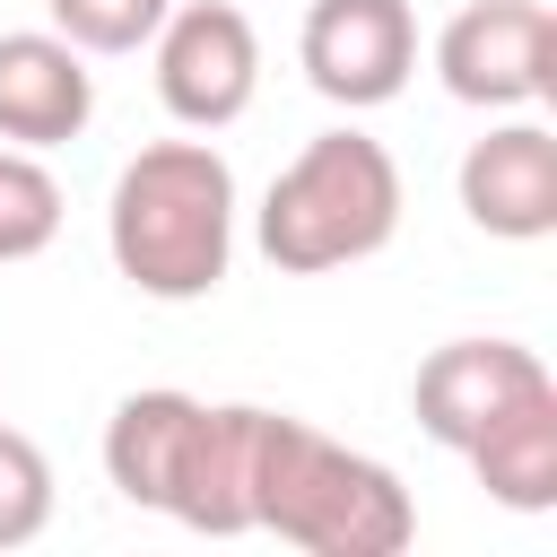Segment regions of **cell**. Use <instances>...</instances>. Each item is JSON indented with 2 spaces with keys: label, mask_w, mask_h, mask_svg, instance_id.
Wrapping results in <instances>:
<instances>
[{
  "label": "cell",
  "mask_w": 557,
  "mask_h": 557,
  "mask_svg": "<svg viewBox=\"0 0 557 557\" xmlns=\"http://www.w3.org/2000/svg\"><path fill=\"white\" fill-rule=\"evenodd\" d=\"M252 453H261V400H200L191 461H183L165 522H183L200 540H244L252 531Z\"/></svg>",
  "instance_id": "obj_10"
},
{
  "label": "cell",
  "mask_w": 557,
  "mask_h": 557,
  "mask_svg": "<svg viewBox=\"0 0 557 557\" xmlns=\"http://www.w3.org/2000/svg\"><path fill=\"white\" fill-rule=\"evenodd\" d=\"M148 52H157V104L183 131H226L261 96V35L235 0H174Z\"/></svg>",
  "instance_id": "obj_5"
},
{
  "label": "cell",
  "mask_w": 557,
  "mask_h": 557,
  "mask_svg": "<svg viewBox=\"0 0 557 557\" xmlns=\"http://www.w3.org/2000/svg\"><path fill=\"white\" fill-rule=\"evenodd\" d=\"M61 218H70V200H61L52 165H44L35 148H9V139H0V261L52 252Z\"/></svg>",
  "instance_id": "obj_13"
},
{
  "label": "cell",
  "mask_w": 557,
  "mask_h": 557,
  "mask_svg": "<svg viewBox=\"0 0 557 557\" xmlns=\"http://www.w3.org/2000/svg\"><path fill=\"white\" fill-rule=\"evenodd\" d=\"M252 235H261L270 270H287V278H322V270L374 261L400 235V165H392V148L348 131V122L305 139L270 174Z\"/></svg>",
  "instance_id": "obj_3"
},
{
  "label": "cell",
  "mask_w": 557,
  "mask_h": 557,
  "mask_svg": "<svg viewBox=\"0 0 557 557\" xmlns=\"http://www.w3.org/2000/svg\"><path fill=\"white\" fill-rule=\"evenodd\" d=\"M96 122V70L70 35L52 26H26V35H0V139L9 148H70L78 131Z\"/></svg>",
  "instance_id": "obj_9"
},
{
  "label": "cell",
  "mask_w": 557,
  "mask_h": 557,
  "mask_svg": "<svg viewBox=\"0 0 557 557\" xmlns=\"http://www.w3.org/2000/svg\"><path fill=\"white\" fill-rule=\"evenodd\" d=\"M296 61H305L313 96L374 113L418 70V17H409V0H313L296 26Z\"/></svg>",
  "instance_id": "obj_6"
},
{
  "label": "cell",
  "mask_w": 557,
  "mask_h": 557,
  "mask_svg": "<svg viewBox=\"0 0 557 557\" xmlns=\"http://www.w3.org/2000/svg\"><path fill=\"white\" fill-rule=\"evenodd\" d=\"M252 531H270L305 557H400L418 540V505L374 453H348L287 409H261Z\"/></svg>",
  "instance_id": "obj_2"
},
{
  "label": "cell",
  "mask_w": 557,
  "mask_h": 557,
  "mask_svg": "<svg viewBox=\"0 0 557 557\" xmlns=\"http://www.w3.org/2000/svg\"><path fill=\"white\" fill-rule=\"evenodd\" d=\"M191 426H200V400H191V392H174V383L122 392L113 418H104V479H113L131 505L165 513L174 487H183V461H191Z\"/></svg>",
  "instance_id": "obj_11"
},
{
  "label": "cell",
  "mask_w": 557,
  "mask_h": 557,
  "mask_svg": "<svg viewBox=\"0 0 557 557\" xmlns=\"http://www.w3.org/2000/svg\"><path fill=\"white\" fill-rule=\"evenodd\" d=\"M52 522V461L35 435L0 426V548H26Z\"/></svg>",
  "instance_id": "obj_14"
},
{
  "label": "cell",
  "mask_w": 557,
  "mask_h": 557,
  "mask_svg": "<svg viewBox=\"0 0 557 557\" xmlns=\"http://www.w3.org/2000/svg\"><path fill=\"white\" fill-rule=\"evenodd\" d=\"M435 78L453 104L531 113L557 96V17L548 0H470L435 35Z\"/></svg>",
  "instance_id": "obj_4"
},
{
  "label": "cell",
  "mask_w": 557,
  "mask_h": 557,
  "mask_svg": "<svg viewBox=\"0 0 557 557\" xmlns=\"http://www.w3.org/2000/svg\"><path fill=\"white\" fill-rule=\"evenodd\" d=\"M453 191H461V218L496 244L557 235V131L531 113H505L487 139H470Z\"/></svg>",
  "instance_id": "obj_7"
},
{
  "label": "cell",
  "mask_w": 557,
  "mask_h": 557,
  "mask_svg": "<svg viewBox=\"0 0 557 557\" xmlns=\"http://www.w3.org/2000/svg\"><path fill=\"white\" fill-rule=\"evenodd\" d=\"M52 9V35H70L78 52H139L174 0H44Z\"/></svg>",
  "instance_id": "obj_15"
},
{
  "label": "cell",
  "mask_w": 557,
  "mask_h": 557,
  "mask_svg": "<svg viewBox=\"0 0 557 557\" xmlns=\"http://www.w3.org/2000/svg\"><path fill=\"white\" fill-rule=\"evenodd\" d=\"M113 270L157 305H200L235 261V165L209 139H157L113 174L104 200Z\"/></svg>",
  "instance_id": "obj_1"
},
{
  "label": "cell",
  "mask_w": 557,
  "mask_h": 557,
  "mask_svg": "<svg viewBox=\"0 0 557 557\" xmlns=\"http://www.w3.org/2000/svg\"><path fill=\"white\" fill-rule=\"evenodd\" d=\"M470 479L487 487V505L505 513H548L557 505V383L522 392L513 409H496L470 444H461Z\"/></svg>",
  "instance_id": "obj_12"
},
{
  "label": "cell",
  "mask_w": 557,
  "mask_h": 557,
  "mask_svg": "<svg viewBox=\"0 0 557 557\" xmlns=\"http://www.w3.org/2000/svg\"><path fill=\"white\" fill-rule=\"evenodd\" d=\"M540 383H557V374H548L540 348H522V339H444V348L418 366L409 409H418V426H426L444 453H461L496 409H513V400L540 392Z\"/></svg>",
  "instance_id": "obj_8"
}]
</instances>
